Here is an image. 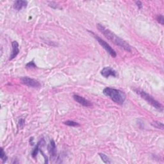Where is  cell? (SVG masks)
Segmentation results:
<instances>
[{
	"instance_id": "13",
	"label": "cell",
	"mask_w": 164,
	"mask_h": 164,
	"mask_svg": "<svg viewBox=\"0 0 164 164\" xmlns=\"http://www.w3.org/2000/svg\"><path fill=\"white\" fill-rule=\"evenodd\" d=\"M63 123H64L66 125L69 126L76 127V126H79V124L78 122L73 121H67L64 122Z\"/></svg>"
},
{
	"instance_id": "6",
	"label": "cell",
	"mask_w": 164,
	"mask_h": 164,
	"mask_svg": "<svg viewBox=\"0 0 164 164\" xmlns=\"http://www.w3.org/2000/svg\"><path fill=\"white\" fill-rule=\"evenodd\" d=\"M101 74L105 78H109V77H113L115 78L117 77V76L116 71L110 67H106L103 68L101 71Z\"/></svg>"
},
{
	"instance_id": "9",
	"label": "cell",
	"mask_w": 164,
	"mask_h": 164,
	"mask_svg": "<svg viewBox=\"0 0 164 164\" xmlns=\"http://www.w3.org/2000/svg\"><path fill=\"white\" fill-rule=\"evenodd\" d=\"M48 151L51 158H55L57 157V147H56V144L54 141H51L50 142V144L48 146Z\"/></svg>"
},
{
	"instance_id": "14",
	"label": "cell",
	"mask_w": 164,
	"mask_h": 164,
	"mask_svg": "<svg viewBox=\"0 0 164 164\" xmlns=\"http://www.w3.org/2000/svg\"><path fill=\"white\" fill-rule=\"evenodd\" d=\"M0 158H1V159L2 160L3 163H5L7 161V155H5V151H4L3 148H1V153H0Z\"/></svg>"
},
{
	"instance_id": "7",
	"label": "cell",
	"mask_w": 164,
	"mask_h": 164,
	"mask_svg": "<svg viewBox=\"0 0 164 164\" xmlns=\"http://www.w3.org/2000/svg\"><path fill=\"white\" fill-rule=\"evenodd\" d=\"M73 98L74 99L75 101H77V103H79L80 105L86 106V107H89L92 106V103L90 101H89V100L86 99L85 98H84L83 97L80 96L79 95H73Z\"/></svg>"
},
{
	"instance_id": "5",
	"label": "cell",
	"mask_w": 164,
	"mask_h": 164,
	"mask_svg": "<svg viewBox=\"0 0 164 164\" xmlns=\"http://www.w3.org/2000/svg\"><path fill=\"white\" fill-rule=\"evenodd\" d=\"M21 83H23V85H26L28 87H33V88H39L41 86V83H39L37 80H36L35 79L30 78L27 77H24L21 78Z\"/></svg>"
},
{
	"instance_id": "10",
	"label": "cell",
	"mask_w": 164,
	"mask_h": 164,
	"mask_svg": "<svg viewBox=\"0 0 164 164\" xmlns=\"http://www.w3.org/2000/svg\"><path fill=\"white\" fill-rule=\"evenodd\" d=\"M28 2L26 1H22V0H18L15 1L14 3V8L17 10H21L23 8H25L27 6Z\"/></svg>"
},
{
	"instance_id": "3",
	"label": "cell",
	"mask_w": 164,
	"mask_h": 164,
	"mask_svg": "<svg viewBox=\"0 0 164 164\" xmlns=\"http://www.w3.org/2000/svg\"><path fill=\"white\" fill-rule=\"evenodd\" d=\"M134 90L135 93L137 94H138L142 99L146 100L148 103L150 104L152 106L155 108L156 109L158 110L159 111L163 110V106L158 101H157V100L155 99L153 97H152L151 95L147 94L145 91H144L141 89H134Z\"/></svg>"
},
{
	"instance_id": "2",
	"label": "cell",
	"mask_w": 164,
	"mask_h": 164,
	"mask_svg": "<svg viewBox=\"0 0 164 164\" xmlns=\"http://www.w3.org/2000/svg\"><path fill=\"white\" fill-rule=\"evenodd\" d=\"M103 93L119 105H122L126 98V94L122 91L111 87L105 88L103 90Z\"/></svg>"
},
{
	"instance_id": "4",
	"label": "cell",
	"mask_w": 164,
	"mask_h": 164,
	"mask_svg": "<svg viewBox=\"0 0 164 164\" xmlns=\"http://www.w3.org/2000/svg\"><path fill=\"white\" fill-rule=\"evenodd\" d=\"M89 32L90 34H92V35H94V38L97 40L98 42L99 43V44L101 45L104 49H105L107 53H109L110 54V56H112V57L115 58L117 57V53H116V52L115 51V50L109 44H108L106 41H104V40H103L101 38H100L99 36H98L97 35H95L94 33L92 32V31H89Z\"/></svg>"
},
{
	"instance_id": "15",
	"label": "cell",
	"mask_w": 164,
	"mask_h": 164,
	"mask_svg": "<svg viewBox=\"0 0 164 164\" xmlns=\"http://www.w3.org/2000/svg\"><path fill=\"white\" fill-rule=\"evenodd\" d=\"M152 125L154 126L155 128H157L158 129H162L163 130V125L162 122H160L158 121H155L154 122L152 123Z\"/></svg>"
},
{
	"instance_id": "11",
	"label": "cell",
	"mask_w": 164,
	"mask_h": 164,
	"mask_svg": "<svg viewBox=\"0 0 164 164\" xmlns=\"http://www.w3.org/2000/svg\"><path fill=\"white\" fill-rule=\"evenodd\" d=\"M42 140L41 141L39 142L38 144H37V145L35 146V149L33 150L32 153H31V156H32V157H33V158H35V157H36V156L37 155V154H38V153H39V151H41V150H40V148H41L40 147H41V146L42 145V144H41L42 143Z\"/></svg>"
},
{
	"instance_id": "16",
	"label": "cell",
	"mask_w": 164,
	"mask_h": 164,
	"mask_svg": "<svg viewBox=\"0 0 164 164\" xmlns=\"http://www.w3.org/2000/svg\"><path fill=\"white\" fill-rule=\"evenodd\" d=\"M157 21L160 23L162 25H163V23H164V19H163V16L162 15H157Z\"/></svg>"
},
{
	"instance_id": "18",
	"label": "cell",
	"mask_w": 164,
	"mask_h": 164,
	"mask_svg": "<svg viewBox=\"0 0 164 164\" xmlns=\"http://www.w3.org/2000/svg\"><path fill=\"white\" fill-rule=\"evenodd\" d=\"M27 67H36V66L34 63V62L33 61H31L30 62H29L28 63H27L26 65Z\"/></svg>"
},
{
	"instance_id": "1",
	"label": "cell",
	"mask_w": 164,
	"mask_h": 164,
	"mask_svg": "<svg viewBox=\"0 0 164 164\" xmlns=\"http://www.w3.org/2000/svg\"><path fill=\"white\" fill-rule=\"evenodd\" d=\"M97 28L100 31V32H101L105 35V37L106 39H109L111 42H112L115 45L121 47L122 49L128 52L131 51L130 46L125 41V40L119 37L117 35H116L114 33L112 32V31H111L110 30L106 28L105 26L100 25V24H98Z\"/></svg>"
},
{
	"instance_id": "12",
	"label": "cell",
	"mask_w": 164,
	"mask_h": 164,
	"mask_svg": "<svg viewBox=\"0 0 164 164\" xmlns=\"http://www.w3.org/2000/svg\"><path fill=\"white\" fill-rule=\"evenodd\" d=\"M99 157H101L103 162L105 163H111V161L110 160V159L109 158V157H108L107 156L105 155V154L99 153Z\"/></svg>"
},
{
	"instance_id": "17",
	"label": "cell",
	"mask_w": 164,
	"mask_h": 164,
	"mask_svg": "<svg viewBox=\"0 0 164 164\" xmlns=\"http://www.w3.org/2000/svg\"><path fill=\"white\" fill-rule=\"evenodd\" d=\"M136 3V5L137 6V7L139 9H141L142 8V3L141 1H136L135 2Z\"/></svg>"
},
{
	"instance_id": "8",
	"label": "cell",
	"mask_w": 164,
	"mask_h": 164,
	"mask_svg": "<svg viewBox=\"0 0 164 164\" xmlns=\"http://www.w3.org/2000/svg\"><path fill=\"white\" fill-rule=\"evenodd\" d=\"M12 51L10 55V57L9 60H12L14 58L17 57V55L19 53V44L17 41H13L12 42Z\"/></svg>"
}]
</instances>
